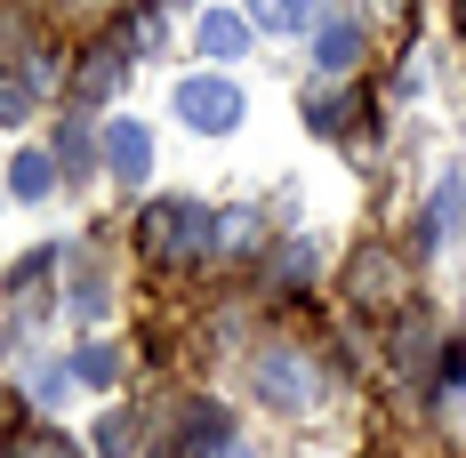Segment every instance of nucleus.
<instances>
[{
    "label": "nucleus",
    "mask_w": 466,
    "mask_h": 458,
    "mask_svg": "<svg viewBox=\"0 0 466 458\" xmlns=\"http://www.w3.org/2000/svg\"><path fill=\"white\" fill-rule=\"evenodd\" d=\"M137 241H145V258H161V266H193V258H209L226 241V218L201 209V201H153Z\"/></svg>",
    "instance_id": "nucleus-1"
},
{
    "label": "nucleus",
    "mask_w": 466,
    "mask_h": 458,
    "mask_svg": "<svg viewBox=\"0 0 466 458\" xmlns=\"http://www.w3.org/2000/svg\"><path fill=\"white\" fill-rule=\"evenodd\" d=\"M177 113H186V129H201V137H226V129H241V81H226V73H193V81H177Z\"/></svg>",
    "instance_id": "nucleus-2"
},
{
    "label": "nucleus",
    "mask_w": 466,
    "mask_h": 458,
    "mask_svg": "<svg viewBox=\"0 0 466 458\" xmlns=\"http://www.w3.org/2000/svg\"><path fill=\"white\" fill-rule=\"evenodd\" d=\"M249 378H258V394H266V402H281V411H314V402H322L314 362H298L289 346H266V354L249 362Z\"/></svg>",
    "instance_id": "nucleus-3"
},
{
    "label": "nucleus",
    "mask_w": 466,
    "mask_h": 458,
    "mask_svg": "<svg viewBox=\"0 0 466 458\" xmlns=\"http://www.w3.org/2000/svg\"><path fill=\"white\" fill-rule=\"evenodd\" d=\"M105 169L121 185H145L153 178V129H145V121H113V129H105Z\"/></svg>",
    "instance_id": "nucleus-4"
},
{
    "label": "nucleus",
    "mask_w": 466,
    "mask_h": 458,
    "mask_svg": "<svg viewBox=\"0 0 466 458\" xmlns=\"http://www.w3.org/2000/svg\"><path fill=\"white\" fill-rule=\"evenodd\" d=\"M193 41H201L209 65H233V56L249 48V16H241V8H209V16L193 25Z\"/></svg>",
    "instance_id": "nucleus-5"
},
{
    "label": "nucleus",
    "mask_w": 466,
    "mask_h": 458,
    "mask_svg": "<svg viewBox=\"0 0 466 458\" xmlns=\"http://www.w3.org/2000/svg\"><path fill=\"white\" fill-rule=\"evenodd\" d=\"M129 56H137V48L121 41V33H105V41L81 56V97H113V89H121V73H129Z\"/></svg>",
    "instance_id": "nucleus-6"
},
{
    "label": "nucleus",
    "mask_w": 466,
    "mask_h": 458,
    "mask_svg": "<svg viewBox=\"0 0 466 458\" xmlns=\"http://www.w3.org/2000/svg\"><path fill=\"white\" fill-rule=\"evenodd\" d=\"M314 65H322V73H354V65H362V25L329 16L322 33H314Z\"/></svg>",
    "instance_id": "nucleus-7"
},
{
    "label": "nucleus",
    "mask_w": 466,
    "mask_h": 458,
    "mask_svg": "<svg viewBox=\"0 0 466 458\" xmlns=\"http://www.w3.org/2000/svg\"><path fill=\"white\" fill-rule=\"evenodd\" d=\"M241 16H249V33H274V41H289V33H306V25H314V0H249Z\"/></svg>",
    "instance_id": "nucleus-8"
},
{
    "label": "nucleus",
    "mask_w": 466,
    "mask_h": 458,
    "mask_svg": "<svg viewBox=\"0 0 466 458\" xmlns=\"http://www.w3.org/2000/svg\"><path fill=\"white\" fill-rule=\"evenodd\" d=\"M459 209H466V178L451 169V178L434 185V201H426V241H434V249H442V241L459 233Z\"/></svg>",
    "instance_id": "nucleus-9"
},
{
    "label": "nucleus",
    "mask_w": 466,
    "mask_h": 458,
    "mask_svg": "<svg viewBox=\"0 0 466 458\" xmlns=\"http://www.w3.org/2000/svg\"><path fill=\"white\" fill-rule=\"evenodd\" d=\"M48 274H56V249H33V258L8 274V306H25V314H33V306L48 298Z\"/></svg>",
    "instance_id": "nucleus-10"
},
{
    "label": "nucleus",
    "mask_w": 466,
    "mask_h": 458,
    "mask_svg": "<svg viewBox=\"0 0 466 458\" xmlns=\"http://www.w3.org/2000/svg\"><path fill=\"white\" fill-rule=\"evenodd\" d=\"M48 185H56V161L25 145V153L8 161V193H16V201H48Z\"/></svg>",
    "instance_id": "nucleus-11"
},
{
    "label": "nucleus",
    "mask_w": 466,
    "mask_h": 458,
    "mask_svg": "<svg viewBox=\"0 0 466 458\" xmlns=\"http://www.w3.org/2000/svg\"><path fill=\"white\" fill-rule=\"evenodd\" d=\"M226 411H209V402H193L186 411V458H201V451H226Z\"/></svg>",
    "instance_id": "nucleus-12"
},
{
    "label": "nucleus",
    "mask_w": 466,
    "mask_h": 458,
    "mask_svg": "<svg viewBox=\"0 0 466 458\" xmlns=\"http://www.w3.org/2000/svg\"><path fill=\"white\" fill-rule=\"evenodd\" d=\"M96 161H105V153H96V137L81 129V121H65V129H56V169H73V178H89Z\"/></svg>",
    "instance_id": "nucleus-13"
},
{
    "label": "nucleus",
    "mask_w": 466,
    "mask_h": 458,
    "mask_svg": "<svg viewBox=\"0 0 466 458\" xmlns=\"http://www.w3.org/2000/svg\"><path fill=\"white\" fill-rule=\"evenodd\" d=\"M354 290H362L370 306H386V298H394V258H386V249H362V258H354Z\"/></svg>",
    "instance_id": "nucleus-14"
},
{
    "label": "nucleus",
    "mask_w": 466,
    "mask_h": 458,
    "mask_svg": "<svg viewBox=\"0 0 466 458\" xmlns=\"http://www.w3.org/2000/svg\"><path fill=\"white\" fill-rule=\"evenodd\" d=\"M73 378H81V386H96V394H105V386H113V378H121V354H113V346H105V338H89V346H81V354H73Z\"/></svg>",
    "instance_id": "nucleus-15"
},
{
    "label": "nucleus",
    "mask_w": 466,
    "mask_h": 458,
    "mask_svg": "<svg viewBox=\"0 0 466 458\" xmlns=\"http://www.w3.org/2000/svg\"><path fill=\"white\" fill-rule=\"evenodd\" d=\"M8 458H81V451H73L56 426H16V434H8Z\"/></svg>",
    "instance_id": "nucleus-16"
},
{
    "label": "nucleus",
    "mask_w": 466,
    "mask_h": 458,
    "mask_svg": "<svg viewBox=\"0 0 466 458\" xmlns=\"http://www.w3.org/2000/svg\"><path fill=\"white\" fill-rule=\"evenodd\" d=\"M314 266H322V241H289V249L274 258L281 290H306V281H314Z\"/></svg>",
    "instance_id": "nucleus-17"
},
{
    "label": "nucleus",
    "mask_w": 466,
    "mask_h": 458,
    "mask_svg": "<svg viewBox=\"0 0 466 458\" xmlns=\"http://www.w3.org/2000/svg\"><path fill=\"white\" fill-rule=\"evenodd\" d=\"M306 121H314L322 137H338V129L354 121V97H346V89H338V97H329V89H314V97H306Z\"/></svg>",
    "instance_id": "nucleus-18"
},
{
    "label": "nucleus",
    "mask_w": 466,
    "mask_h": 458,
    "mask_svg": "<svg viewBox=\"0 0 466 458\" xmlns=\"http://www.w3.org/2000/svg\"><path fill=\"white\" fill-rule=\"evenodd\" d=\"M96 451H105V458H129V451H137V418H129V411H105V418H96Z\"/></svg>",
    "instance_id": "nucleus-19"
},
{
    "label": "nucleus",
    "mask_w": 466,
    "mask_h": 458,
    "mask_svg": "<svg viewBox=\"0 0 466 458\" xmlns=\"http://www.w3.org/2000/svg\"><path fill=\"white\" fill-rule=\"evenodd\" d=\"M105 306H113V290H105V281H96L89 266H81V274H73V314H89V321H96Z\"/></svg>",
    "instance_id": "nucleus-20"
},
{
    "label": "nucleus",
    "mask_w": 466,
    "mask_h": 458,
    "mask_svg": "<svg viewBox=\"0 0 466 458\" xmlns=\"http://www.w3.org/2000/svg\"><path fill=\"white\" fill-rule=\"evenodd\" d=\"M33 113V89H0V121H25Z\"/></svg>",
    "instance_id": "nucleus-21"
},
{
    "label": "nucleus",
    "mask_w": 466,
    "mask_h": 458,
    "mask_svg": "<svg viewBox=\"0 0 466 458\" xmlns=\"http://www.w3.org/2000/svg\"><path fill=\"white\" fill-rule=\"evenodd\" d=\"M226 458H249V451H226Z\"/></svg>",
    "instance_id": "nucleus-22"
}]
</instances>
